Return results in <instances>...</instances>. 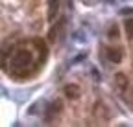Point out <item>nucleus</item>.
Masks as SVG:
<instances>
[{"label":"nucleus","mask_w":133,"mask_h":127,"mask_svg":"<svg viewBox=\"0 0 133 127\" xmlns=\"http://www.w3.org/2000/svg\"><path fill=\"white\" fill-rule=\"evenodd\" d=\"M31 61H33V55L30 50H17L13 59H11V74L15 76H24L26 70L30 65H31Z\"/></svg>","instance_id":"obj_1"},{"label":"nucleus","mask_w":133,"mask_h":127,"mask_svg":"<svg viewBox=\"0 0 133 127\" xmlns=\"http://www.w3.org/2000/svg\"><path fill=\"white\" fill-rule=\"evenodd\" d=\"M59 11V0H48V20H54Z\"/></svg>","instance_id":"obj_2"},{"label":"nucleus","mask_w":133,"mask_h":127,"mask_svg":"<svg viewBox=\"0 0 133 127\" xmlns=\"http://www.w3.org/2000/svg\"><path fill=\"white\" fill-rule=\"evenodd\" d=\"M107 59L113 61V63H120V61H122V50H118V48H109V50H107Z\"/></svg>","instance_id":"obj_3"},{"label":"nucleus","mask_w":133,"mask_h":127,"mask_svg":"<svg viewBox=\"0 0 133 127\" xmlns=\"http://www.w3.org/2000/svg\"><path fill=\"white\" fill-rule=\"evenodd\" d=\"M65 94H66V98L76 100V98H79V87H78V85H69V87H65Z\"/></svg>","instance_id":"obj_4"},{"label":"nucleus","mask_w":133,"mask_h":127,"mask_svg":"<svg viewBox=\"0 0 133 127\" xmlns=\"http://www.w3.org/2000/svg\"><path fill=\"white\" fill-rule=\"evenodd\" d=\"M115 81H116V87H118L120 90H126L128 88V77L122 72H118V74L115 76Z\"/></svg>","instance_id":"obj_5"},{"label":"nucleus","mask_w":133,"mask_h":127,"mask_svg":"<svg viewBox=\"0 0 133 127\" xmlns=\"http://www.w3.org/2000/svg\"><path fill=\"white\" fill-rule=\"evenodd\" d=\"M124 31H126V37L131 41L133 39V19H126L124 20Z\"/></svg>","instance_id":"obj_6"},{"label":"nucleus","mask_w":133,"mask_h":127,"mask_svg":"<svg viewBox=\"0 0 133 127\" xmlns=\"http://www.w3.org/2000/svg\"><path fill=\"white\" fill-rule=\"evenodd\" d=\"M116 33H118V31H116V28L113 26V28L109 29V37H118V35H116Z\"/></svg>","instance_id":"obj_7"}]
</instances>
